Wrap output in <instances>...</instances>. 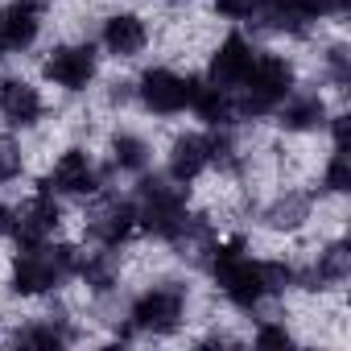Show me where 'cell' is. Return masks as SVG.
I'll list each match as a JSON object with an SVG mask.
<instances>
[{
	"instance_id": "1",
	"label": "cell",
	"mask_w": 351,
	"mask_h": 351,
	"mask_svg": "<svg viewBox=\"0 0 351 351\" xmlns=\"http://www.w3.org/2000/svg\"><path fill=\"white\" fill-rule=\"evenodd\" d=\"M211 273H215L219 289L240 310H252L261 298H269V293H277V289H285L293 281V269H285L277 261H252V256H244V244L240 240H228V244L215 248Z\"/></svg>"
},
{
	"instance_id": "2",
	"label": "cell",
	"mask_w": 351,
	"mask_h": 351,
	"mask_svg": "<svg viewBox=\"0 0 351 351\" xmlns=\"http://www.w3.org/2000/svg\"><path fill=\"white\" fill-rule=\"evenodd\" d=\"M79 269V256L75 248H50V244H25L17 265H13V289L34 298V293H46L54 289L66 273Z\"/></svg>"
},
{
	"instance_id": "3",
	"label": "cell",
	"mask_w": 351,
	"mask_h": 351,
	"mask_svg": "<svg viewBox=\"0 0 351 351\" xmlns=\"http://www.w3.org/2000/svg\"><path fill=\"white\" fill-rule=\"evenodd\" d=\"M136 219L157 236V240H186L191 236V211H186V195L173 191L165 182H141V207Z\"/></svg>"
},
{
	"instance_id": "4",
	"label": "cell",
	"mask_w": 351,
	"mask_h": 351,
	"mask_svg": "<svg viewBox=\"0 0 351 351\" xmlns=\"http://www.w3.org/2000/svg\"><path fill=\"white\" fill-rule=\"evenodd\" d=\"M244 87V112L248 116H265L273 108H281L293 91V66L277 54H261L252 58V71L248 79L240 83Z\"/></svg>"
},
{
	"instance_id": "5",
	"label": "cell",
	"mask_w": 351,
	"mask_h": 351,
	"mask_svg": "<svg viewBox=\"0 0 351 351\" xmlns=\"http://www.w3.org/2000/svg\"><path fill=\"white\" fill-rule=\"evenodd\" d=\"M195 87H199V83H195L191 75L182 79V75L157 66V71H145V79H141V104H145L149 112H157V116H178V112L191 108Z\"/></svg>"
},
{
	"instance_id": "6",
	"label": "cell",
	"mask_w": 351,
	"mask_h": 351,
	"mask_svg": "<svg viewBox=\"0 0 351 351\" xmlns=\"http://www.w3.org/2000/svg\"><path fill=\"white\" fill-rule=\"evenodd\" d=\"M178 322H182V289L157 285V289L141 293V298H136V306H132V326H136V330L169 335Z\"/></svg>"
},
{
	"instance_id": "7",
	"label": "cell",
	"mask_w": 351,
	"mask_h": 351,
	"mask_svg": "<svg viewBox=\"0 0 351 351\" xmlns=\"http://www.w3.org/2000/svg\"><path fill=\"white\" fill-rule=\"evenodd\" d=\"M58 203H54V195L50 191H38L25 207H17L13 211V219H9V232L17 236V244L25 248V244H46L50 236H54V228H58Z\"/></svg>"
},
{
	"instance_id": "8",
	"label": "cell",
	"mask_w": 351,
	"mask_h": 351,
	"mask_svg": "<svg viewBox=\"0 0 351 351\" xmlns=\"http://www.w3.org/2000/svg\"><path fill=\"white\" fill-rule=\"evenodd\" d=\"M46 79L66 91H83L95 79V50L91 46H58L46 58Z\"/></svg>"
},
{
	"instance_id": "9",
	"label": "cell",
	"mask_w": 351,
	"mask_h": 351,
	"mask_svg": "<svg viewBox=\"0 0 351 351\" xmlns=\"http://www.w3.org/2000/svg\"><path fill=\"white\" fill-rule=\"evenodd\" d=\"M46 186H54V191H62V195H95L99 173H95V165H91V157H87L83 149H66V153L54 161Z\"/></svg>"
},
{
	"instance_id": "10",
	"label": "cell",
	"mask_w": 351,
	"mask_h": 351,
	"mask_svg": "<svg viewBox=\"0 0 351 351\" xmlns=\"http://www.w3.org/2000/svg\"><path fill=\"white\" fill-rule=\"evenodd\" d=\"M252 58H256V54H252V46H248L240 34L223 38L219 50H215V58H211V83L223 87V91L240 87V83L248 79V71H252Z\"/></svg>"
},
{
	"instance_id": "11",
	"label": "cell",
	"mask_w": 351,
	"mask_h": 351,
	"mask_svg": "<svg viewBox=\"0 0 351 351\" xmlns=\"http://www.w3.org/2000/svg\"><path fill=\"white\" fill-rule=\"evenodd\" d=\"M0 116H5L13 128H29L42 116V95L38 87H29L25 79H5L0 83Z\"/></svg>"
},
{
	"instance_id": "12",
	"label": "cell",
	"mask_w": 351,
	"mask_h": 351,
	"mask_svg": "<svg viewBox=\"0 0 351 351\" xmlns=\"http://www.w3.org/2000/svg\"><path fill=\"white\" fill-rule=\"evenodd\" d=\"M211 165V141L207 136H178L169 149V178L173 182H195L199 173Z\"/></svg>"
},
{
	"instance_id": "13",
	"label": "cell",
	"mask_w": 351,
	"mask_h": 351,
	"mask_svg": "<svg viewBox=\"0 0 351 351\" xmlns=\"http://www.w3.org/2000/svg\"><path fill=\"white\" fill-rule=\"evenodd\" d=\"M145 42H149V29H145L141 17H132V13H116V17L104 21V46H108V54H116V58H132V54L145 50Z\"/></svg>"
},
{
	"instance_id": "14",
	"label": "cell",
	"mask_w": 351,
	"mask_h": 351,
	"mask_svg": "<svg viewBox=\"0 0 351 351\" xmlns=\"http://www.w3.org/2000/svg\"><path fill=\"white\" fill-rule=\"evenodd\" d=\"M38 13H42V9L25 5V0L9 5L5 13H0V46H5V50H25V46H34V38H38Z\"/></svg>"
},
{
	"instance_id": "15",
	"label": "cell",
	"mask_w": 351,
	"mask_h": 351,
	"mask_svg": "<svg viewBox=\"0 0 351 351\" xmlns=\"http://www.w3.org/2000/svg\"><path fill=\"white\" fill-rule=\"evenodd\" d=\"M261 9L277 21V25H306L314 17L339 13L343 0H261Z\"/></svg>"
},
{
	"instance_id": "16",
	"label": "cell",
	"mask_w": 351,
	"mask_h": 351,
	"mask_svg": "<svg viewBox=\"0 0 351 351\" xmlns=\"http://www.w3.org/2000/svg\"><path fill=\"white\" fill-rule=\"evenodd\" d=\"M136 228V207L132 203H112L104 207L95 219H91V236L104 244V248H120Z\"/></svg>"
},
{
	"instance_id": "17",
	"label": "cell",
	"mask_w": 351,
	"mask_h": 351,
	"mask_svg": "<svg viewBox=\"0 0 351 351\" xmlns=\"http://www.w3.org/2000/svg\"><path fill=\"white\" fill-rule=\"evenodd\" d=\"M191 108H195V116L203 120V124H228L232 120V95L223 91V87H195V99H191Z\"/></svg>"
},
{
	"instance_id": "18",
	"label": "cell",
	"mask_w": 351,
	"mask_h": 351,
	"mask_svg": "<svg viewBox=\"0 0 351 351\" xmlns=\"http://www.w3.org/2000/svg\"><path fill=\"white\" fill-rule=\"evenodd\" d=\"M322 116H326V108H322L318 95L281 104V124H285V128H314V124H322Z\"/></svg>"
},
{
	"instance_id": "19",
	"label": "cell",
	"mask_w": 351,
	"mask_h": 351,
	"mask_svg": "<svg viewBox=\"0 0 351 351\" xmlns=\"http://www.w3.org/2000/svg\"><path fill=\"white\" fill-rule=\"evenodd\" d=\"M112 157H116L120 169L141 173V169L149 165V145H145L141 136H116V141H112Z\"/></svg>"
},
{
	"instance_id": "20",
	"label": "cell",
	"mask_w": 351,
	"mask_h": 351,
	"mask_svg": "<svg viewBox=\"0 0 351 351\" xmlns=\"http://www.w3.org/2000/svg\"><path fill=\"white\" fill-rule=\"evenodd\" d=\"M302 219H306V199H298V195L281 199V203L269 211V223H273V228H298Z\"/></svg>"
},
{
	"instance_id": "21",
	"label": "cell",
	"mask_w": 351,
	"mask_h": 351,
	"mask_svg": "<svg viewBox=\"0 0 351 351\" xmlns=\"http://www.w3.org/2000/svg\"><path fill=\"white\" fill-rule=\"evenodd\" d=\"M17 173H21V149H17L9 136H0V186L13 182Z\"/></svg>"
},
{
	"instance_id": "22",
	"label": "cell",
	"mask_w": 351,
	"mask_h": 351,
	"mask_svg": "<svg viewBox=\"0 0 351 351\" xmlns=\"http://www.w3.org/2000/svg\"><path fill=\"white\" fill-rule=\"evenodd\" d=\"M326 186L339 191V195L351 186V165H347V153H339V149H335V157H330V165H326Z\"/></svg>"
},
{
	"instance_id": "23",
	"label": "cell",
	"mask_w": 351,
	"mask_h": 351,
	"mask_svg": "<svg viewBox=\"0 0 351 351\" xmlns=\"http://www.w3.org/2000/svg\"><path fill=\"white\" fill-rule=\"evenodd\" d=\"M17 343H25V347H58V343H62V330H54V326H34V330H21Z\"/></svg>"
},
{
	"instance_id": "24",
	"label": "cell",
	"mask_w": 351,
	"mask_h": 351,
	"mask_svg": "<svg viewBox=\"0 0 351 351\" xmlns=\"http://www.w3.org/2000/svg\"><path fill=\"white\" fill-rule=\"evenodd\" d=\"M219 17H232V21H244L252 13H261V0H215Z\"/></svg>"
},
{
	"instance_id": "25",
	"label": "cell",
	"mask_w": 351,
	"mask_h": 351,
	"mask_svg": "<svg viewBox=\"0 0 351 351\" xmlns=\"http://www.w3.org/2000/svg\"><path fill=\"white\" fill-rule=\"evenodd\" d=\"M289 330L285 326H261L256 330V347H289Z\"/></svg>"
},
{
	"instance_id": "26",
	"label": "cell",
	"mask_w": 351,
	"mask_h": 351,
	"mask_svg": "<svg viewBox=\"0 0 351 351\" xmlns=\"http://www.w3.org/2000/svg\"><path fill=\"white\" fill-rule=\"evenodd\" d=\"M9 219H13V211H9L5 203H0V232H9Z\"/></svg>"
},
{
	"instance_id": "27",
	"label": "cell",
	"mask_w": 351,
	"mask_h": 351,
	"mask_svg": "<svg viewBox=\"0 0 351 351\" xmlns=\"http://www.w3.org/2000/svg\"><path fill=\"white\" fill-rule=\"evenodd\" d=\"M25 5H34V9H42V5H46V0H25Z\"/></svg>"
},
{
	"instance_id": "28",
	"label": "cell",
	"mask_w": 351,
	"mask_h": 351,
	"mask_svg": "<svg viewBox=\"0 0 351 351\" xmlns=\"http://www.w3.org/2000/svg\"><path fill=\"white\" fill-rule=\"evenodd\" d=\"M0 54H5V46H0Z\"/></svg>"
}]
</instances>
